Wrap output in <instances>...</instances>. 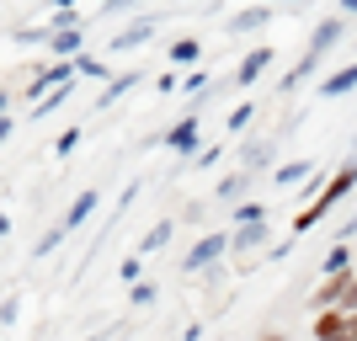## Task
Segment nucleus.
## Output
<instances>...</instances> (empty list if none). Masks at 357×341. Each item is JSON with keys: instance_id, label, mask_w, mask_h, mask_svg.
I'll return each instance as SVG.
<instances>
[{"instance_id": "1", "label": "nucleus", "mask_w": 357, "mask_h": 341, "mask_svg": "<svg viewBox=\"0 0 357 341\" xmlns=\"http://www.w3.org/2000/svg\"><path fill=\"white\" fill-rule=\"evenodd\" d=\"M352 181H357V165H347V171H336V181H331L326 192H320V197H314V203H310V208H304V213H298V219H294V229H314V224L326 219L331 208H336V203H342L347 192H352Z\"/></svg>"}, {"instance_id": "2", "label": "nucleus", "mask_w": 357, "mask_h": 341, "mask_svg": "<svg viewBox=\"0 0 357 341\" xmlns=\"http://www.w3.org/2000/svg\"><path fill=\"white\" fill-rule=\"evenodd\" d=\"M314 341H357V315H347V310L314 315Z\"/></svg>"}, {"instance_id": "3", "label": "nucleus", "mask_w": 357, "mask_h": 341, "mask_svg": "<svg viewBox=\"0 0 357 341\" xmlns=\"http://www.w3.org/2000/svg\"><path fill=\"white\" fill-rule=\"evenodd\" d=\"M219 251H224V240H219V235H208L192 256H187V272H192V267H213V262H219Z\"/></svg>"}, {"instance_id": "4", "label": "nucleus", "mask_w": 357, "mask_h": 341, "mask_svg": "<svg viewBox=\"0 0 357 341\" xmlns=\"http://www.w3.org/2000/svg\"><path fill=\"white\" fill-rule=\"evenodd\" d=\"M267 64H272V48H256L251 59L240 64V86H251V80H256V75H261V70H267Z\"/></svg>"}, {"instance_id": "5", "label": "nucleus", "mask_w": 357, "mask_h": 341, "mask_svg": "<svg viewBox=\"0 0 357 341\" xmlns=\"http://www.w3.org/2000/svg\"><path fill=\"white\" fill-rule=\"evenodd\" d=\"M352 86H357V64H347V70H342V75H331L320 91H326V96H342V91H352Z\"/></svg>"}, {"instance_id": "6", "label": "nucleus", "mask_w": 357, "mask_h": 341, "mask_svg": "<svg viewBox=\"0 0 357 341\" xmlns=\"http://www.w3.org/2000/svg\"><path fill=\"white\" fill-rule=\"evenodd\" d=\"M261 235H267L261 224H251V229H240V235H235V256H240V251H251V245H261Z\"/></svg>"}, {"instance_id": "7", "label": "nucleus", "mask_w": 357, "mask_h": 341, "mask_svg": "<svg viewBox=\"0 0 357 341\" xmlns=\"http://www.w3.org/2000/svg\"><path fill=\"white\" fill-rule=\"evenodd\" d=\"M336 32H342V22H326V27L314 32V54H326V48L336 43Z\"/></svg>"}, {"instance_id": "8", "label": "nucleus", "mask_w": 357, "mask_h": 341, "mask_svg": "<svg viewBox=\"0 0 357 341\" xmlns=\"http://www.w3.org/2000/svg\"><path fill=\"white\" fill-rule=\"evenodd\" d=\"M91 208H96V197H91V192H86V197H80V203H75V208H70V219H64V224H80V219H86V213H91Z\"/></svg>"}, {"instance_id": "9", "label": "nucleus", "mask_w": 357, "mask_h": 341, "mask_svg": "<svg viewBox=\"0 0 357 341\" xmlns=\"http://www.w3.org/2000/svg\"><path fill=\"white\" fill-rule=\"evenodd\" d=\"M336 310L357 315V272H352V282H347V294H342V304H336Z\"/></svg>"}, {"instance_id": "10", "label": "nucleus", "mask_w": 357, "mask_h": 341, "mask_svg": "<svg viewBox=\"0 0 357 341\" xmlns=\"http://www.w3.org/2000/svg\"><path fill=\"white\" fill-rule=\"evenodd\" d=\"M261 22H267V11H245V16H235V27L245 32V27H261Z\"/></svg>"}, {"instance_id": "11", "label": "nucleus", "mask_w": 357, "mask_h": 341, "mask_svg": "<svg viewBox=\"0 0 357 341\" xmlns=\"http://www.w3.org/2000/svg\"><path fill=\"white\" fill-rule=\"evenodd\" d=\"M342 6H347V11H357V0H342Z\"/></svg>"}, {"instance_id": "12", "label": "nucleus", "mask_w": 357, "mask_h": 341, "mask_svg": "<svg viewBox=\"0 0 357 341\" xmlns=\"http://www.w3.org/2000/svg\"><path fill=\"white\" fill-rule=\"evenodd\" d=\"M261 341H283V336H261Z\"/></svg>"}]
</instances>
